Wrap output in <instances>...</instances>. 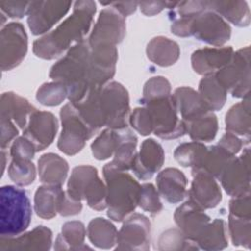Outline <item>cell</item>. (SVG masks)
<instances>
[{"label": "cell", "instance_id": "1", "mask_svg": "<svg viewBox=\"0 0 251 251\" xmlns=\"http://www.w3.org/2000/svg\"><path fill=\"white\" fill-rule=\"evenodd\" d=\"M49 76L66 86L68 98L75 104L91 90L108 83L114 75L95 65L88 41L83 39L72 46L66 56L53 65Z\"/></svg>", "mask_w": 251, "mask_h": 251}, {"label": "cell", "instance_id": "2", "mask_svg": "<svg viewBox=\"0 0 251 251\" xmlns=\"http://www.w3.org/2000/svg\"><path fill=\"white\" fill-rule=\"evenodd\" d=\"M128 102L126 89L121 83L111 81L91 90L74 106L84 122L96 131L105 126L113 129L126 127Z\"/></svg>", "mask_w": 251, "mask_h": 251}, {"label": "cell", "instance_id": "3", "mask_svg": "<svg viewBox=\"0 0 251 251\" xmlns=\"http://www.w3.org/2000/svg\"><path fill=\"white\" fill-rule=\"evenodd\" d=\"M96 5L93 1H77L73 14L54 30L33 42V53L42 59L51 60L61 55L73 42L83 40L88 32Z\"/></svg>", "mask_w": 251, "mask_h": 251}, {"label": "cell", "instance_id": "4", "mask_svg": "<svg viewBox=\"0 0 251 251\" xmlns=\"http://www.w3.org/2000/svg\"><path fill=\"white\" fill-rule=\"evenodd\" d=\"M103 175L107 187V215L121 222L138 205L141 185L126 171L119 169L112 162L104 166Z\"/></svg>", "mask_w": 251, "mask_h": 251}, {"label": "cell", "instance_id": "5", "mask_svg": "<svg viewBox=\"0 0 251 251\" xmlns=\"http://www.w3.org/2000/svg\"><path fill=\"white\" fill-rule=\"evenodd\" d=\"M30 201L25 189L5 185L0 188V235L18 236L29 226Z\"/></svg>", "mask_w": 251, "mask_h": 251}, {"label": "cell", "instance_id": "6", "mask_svg": "<svg viewBox=\"0 0 251 251\" xmlns=\"http://www.w3.org/2000/svg\"><path fill=\"white\" fill-rule=\"evenodd\" d=\"M67 193L75 200L85 199L92 209L103 210L107 207V187L94 167H75L69 178Z\"/></svg>", "mask_w": 251, "mask_h": 251}, {"label": "cell", "instance_id": "7", "mask_svg": "<svg viewBox=\"0 0 251 251\" xmlns=\"http://www.w3.org/2000/svg\"><path fill=\"white\" fill-rule=\"evenodd\" d=\"M143 104L150 118L152 132L160 138H177L186 132L183 121L177 116V108L173 95L143 101Z\"/></svg>", "mask_w": 251, "mask_h": 251}, {"label": "cell", "instance_id": "8", "mask_svg": "<svg viewBox=\"0 0 251 251\" xmlns=\"http://www.w3.org/2000/svg\"><path fill=\"white\" fill-rule=\"evenodd\" d=\"M60 116L63 129L58 140V148L67 155H75L83 148L85 141L95 131L84 122L71 102L61 109Z\"/></svg>", "mask_w": 251, "mask_h": 251}, {"label": "cell", "instance_id": "9", "mask_svg": "<svg viewBox=\"0 0 251 251\" xmlns=\"http://www.w3.org/2000/svg\"><path fill=\"white\" fill-rule=\"evenodd\" d=\"M217 80L234 97L249 95V48L232 54L230 61L215 75Z\"/></svg>", "mask_w": 251, "mask_h": 251}, {"label": "cell", "instance_id": "10", "mask_svg": "<svg viewBox=\"0 0 251 251\" xmlns=\"http://www.w3.org/2000/svg\"><path fill=\"white\" fill-rule=\"evenodd\" d=\"M27 51V35L21 23L12 22L1 29L0 65L2 71H10L21 64Z\"/></svg>", "mask_w": 251, "mask_h": 251}, {"label": "cell", "instance_id": "11", "mask_svg": "<svg viewBox=\"0 0 251 251\" xmlns=\"http://www.w3.org/2000/svg\"><path fill=\"white\" fill-rule=\"evenodd\" d=\"M125 34V17L113 7L106 8L100 12L87 41L90 47L116 46L123 40Z\"/></svg>", "mask_w": 251, "mask_h": 251}, {"label": "cell", "instance_id": "12", "mask_svg": "<svg viewBox=\"0 0 251 251\" xmlns=\"http://www.w3.org/2000/svg\"><path fill=\"white\" fill-rule=\"evenodd\" d=\"M69 1H31L27 13L28 27L33 34L48 31L70 10Z\"/></svg>", "mask_w": 251, "mask_h": 251}, {"label": "cell", "instance_id": "13", "mask_svg": "<svg viewBox=\"0 0 251 251\" xmlns=\"http://www.w3.org/2000/svg\"><path fill=\"white\" fill-rule=\"evenodd\" d=\"M189 34L201 41L220 46L228 40L230 27L221 16L208 9L193 18Z\"/></svg>", "mask_w": 251, "mask_h": 251}, {"label": "cell", "instance_id": "14", "mask_svg": "<svg viewBox=\"0 0 251 251\" xmlns=\"http://www.w3.org/2000/svg\"><path fill=\"white\" fill-rule=\"evenodd\" d=\"M150 227L147 217L137 213L132 214L118 232L116 249L148 250L150 248Z\"/></svg>", "mask_w": 251, "mask_h": 251}, {"label": "cell", "instance_id": "15", "mask_svg": "<svg viewBox=\"0 0 251 251\" xmlns=\"http://www.w3.org/2000/svg\"><path fill=\"white\" fill-rule=\"evenodd\" d=\"M57 129L58 122L52 113L35 110L29 116L23 133L33 144L36 151H41L52 143Z\"/></svg>", "mask_w": 251, "mask_h": 251}, {"label": "cell", "instance_id": "16", "mask_svg": "<svg viewBox=\"0 0 251 251\" xmlns=\"http://www.w3.org/2000/svg\"><path fill=\"white\" fill-rule=\"evenodd\" d=\"M219 179L226 192L233 197L249 194V150L239 158H233L223 171Z\"/></svg>", "mask_w": 251, "mask_h": 251}, {"label": "cell", "instance_id": "17", "mask_svg": "<svg viewBox=\"0 0 251 251\" xmlns=\"http://www.w3.org/2000/svg\"><path fill=\"white\" fill-rule=\"evenodd\" d=\"M175 221L184 236L196 243L209 225L210 218L202 208L188 200L176 210Z\"/></svg>", "mask_w": 251, "mask_h": 251}, {"label": "cell", "instance_id": "18", "mask_svg": "<svg viewBox=\"0 0 251 251\" xmlns=\"http://www.w3.org/2000/svg\"><path fill=\"white\" fill-rule=\"evenodd\" d=\"M192 176L193 181L188 191L189 200L203 210L216 207L222 200V193L215 178L200 170L192 171Z\"/></svg>", "mask_w": 251, "mask_h": 251}, {"label": "cell", "instance_id": "19", "mask_svg": "<svg viewBox=\"0 0 251 251\" xmlns=\"http://www.w3.org/2000/svg\"><path fill=\"white\" fill-rule=\"evenodd\" d=\"M164 160L165 154L162 146L154 139L149 138L142 142L130 170L138 178L146 180L160 170Z\"/></svg>", "mask_w": 251, "mask_h": 251}, {"label": "cell", "instance_id": "20", "mask_svg": "<svg viewBox=\"0 0 251 251\" xmlns=\"http://www.w3.org/2000/svg\"><path fill=\"white\" fill-rule=\"evenodd\" d=\"M52 243V231L44 226H38L31 231L20 236L0 237V251L48 250Z\"/></svg>", "mask_w": 251, "mask_h": 251}, {"label": "cell", "instance_id": "21", "mask_svg": "<svg viewBox=\"0 0 251 251\" xmlns=\"http://www.w3.org/2000/svg\"><path fill=\"white\" fill-rule=\"evenodd\" d=\"M232 54L233 50L230 46L196 50L191 56L192 68L200 75H212L230 61Z\"/></svg>", "mask_w": 251, "mask_h": 251}, {"label": "cell", "instance_id": "22", "mask_svg": "<svg viewBox=\"0 0 251 251\" xmlns=\"http://www.w3.org/2000/svg\"><path fill=\"white\" fill-rule=\"evenodd\" d=\"M156 182L159 193L169 203H178L186 194V177L176 168L163 170L158 175Z\"/></svg>", "mask_w": 251, "mask_h": 251}, {"label": "cell", "instance_id": "23", "mask_svg": "<svg viewBox=\"0 0 251 251\" xmlns=\"http://www.w3.org/2000/svg\"><path fill=\"white\" fill-rule=\"evenodd\" d=\"M36 109L28 101L14 92H5L1 95L0 117L13 121L19 127L25 128L29 116Z\"/></svg>", "mask_w": 251, "mask_h": 251}, {"label": "cell", "instance_id": "24", "mask_svg": "<svg viewBox=\"0 0 251 251\" xmlns=\"http://www.w3.org/2000/svg\"><path fill=\"white\" fill-rule=\"evenodd\" d=\"M173 96L183 122L193 120L210 112L200 94L193 88L186 86L178 87L176 89Z\"/></svg>", "mask_w": 251, "mask_h": 251}, {"label": "cell", "instance_id": "25", "mask_svg": "<svg viewBox=\"0 0 251 251\" xmlns=\"http://www.w3.org/2000/svg\"><path fill=\"white\" fill-rule=\"evenodd\" d=\"M65 191L61 185L46 184L39 186L34 195V209L40 218L51 219L59 213Z\"/></svg>", "mask_w": 251, "mask_h": 251}, {"label": "cell", "instance_id": "26", "mask_svg": "<svg viewBox=\"0 0 251 251\" xmlns=\"http://www.w3.org/2000/svg\"><path fill=\"white\" fill-rule=\"evenodd\" d=\"M69 166L65 159L54 153H46L38 160V174L42 182L62 185L68 175Z\"/></svg>", "mask_w": 251, "mask_h": 251}, {"label": "cell", "instance_id": "27", "mask_svg": "<svg viewBox=\"0 0 251 251\" xmlns=\"http://www.w3.org/2000/svg\"><path fill=\"white\" fill-rule=\"evenodd\" d=\"M146 53L153 63L162 67H168L175 64L178 59L179 47L174 40L158 36L148 43Z\"/></svg>", "mask_w": 251, "mask_h": 251}, {"label": "cell", "instance_id": "28", "mask_svg": "<svg viewBox=\"0 0 251 251\" xmlns=\"http://www.w3.org/2000/svg\"><path fill=\"white\" fill-rule=\"evenodd\" d=\"M118 142L114 152V160L112 163L119 169L127 171L131 168L133 160L136 156L137 138L134 133L127 127L117 129Z\"/></svg>", "mask_w": 251, "mask_h": 251}, {"label": "cell", "instance_id": "29", "mask_svg": "<svg viewBox=\"0 0 251 251\" xmlns=\"http://www.w3.org/2000/svg\"><path fill=\"white\" fill-rule=\"evenodd\" d=\"M208 9L232 24L243 26L249 24V9L242 1H207Z\"/></svg>", "mask_w": 251, "mask_h": 251}, {"label": "cell", "instance_id": "30", "mask_svg": "<svg viewBox=\"0 0 251 251\" xmlns=\"http://www.w3.org/2000/svg\"><path fill=\"white\" fill-rule=\"evenodd\" d=\"M233 158L234 155L217 144L209 149L207 148L201 163L198 167L193 168L192 171L200 170L209 174L213 177L219 178L225 168Z\"/></svg>", "mask_w": 251, "mask_h": 251}, {"label": "cell", "instance_id": "31", "mask_svg": "<svg viewBox=\"0 0 251 251\" xmlns=\"http://www.w3.org/2000/svg\"><path fill=\"white\" fill-rule=\"evenodd\" d=\"M185 131L194 141H211L218 131L217 117L210 111L193 120L183 122Z\"/></svg>", "mask_w": 251, "mask_h": 251}, {"label": "cell", "instance_id": "32", "mask_svg": "<svg viewBox=\"0 0 251 251\" xmlns=\"http://www.w3.org/2000/svg\"><path fill=\"white\" fill-rule=\"evenodd\" d=\"M87 234L90 241L99 248L108 249L117 243L118 232L115 226L103 218H95L89 223Z\"/></svg>", "mask_w": 251, "mask_h": 251}, {"label": "cell", "instance_id": "33", "mask_svg": "<svg viewBox=\"0 0 251 251\" xmlns=\"http://www.w3.org/2000/svg\"><path fill=\"white\" fill-rule=\"evenodd\" d=\"M198 93L210 111L220 110L226 102V90L215 75H207L201 79Z\"/></svg>", "mask_w": 251, "mask_h": 251}, {"label": "cell", "instance_id": "34", "mask_svg": "<svg viewBox=\"0 0 251 251\" xmlns=\"http://www.w3.org/2000/svg\"><path fill=\"white\" fill-rule=\"evenodd\" d=\"M86 231L84 225L77 221L67 222L62 226V234L56 239L55 249H84L83 245Z\"/></svg>", "mask_w": 251, "mask_h": 251}, {"label": "cell", "instance_id": "35", "mask_svg": "<svg viewBox=\"0 0 251 251\" xmlns=\"http://www.w3.org/2000/svg\"><path fill=\"white\" fill-rule=\"evenodd\" d=\"M196 243L205 250H219L227 245L226 224L222 219H216L204 229Z\"/></svg>", "mask_w": 251, "mask_h": 251}, {"label": "cell", "instance_id": "36", "mask_svg": "<svg viewBox=\"0 0 251 251\" xmlns=\"http://www.w3.org/2000/svg\"><path fill=\"white\" fill-rule=\"evenodd\" d=\"M226 130L249 136V99L231 107L226 116Z\"/></svg>", "mask_w": 251, "mask_h": 251}, {"label": "cell", "instance_id": "37", "mask_svg": "<svg viewBox=\"0 0 251 251\" xmlns=\"http://www.w3.org/2000/svg\"><path fill=\"white\" fill-rule=\"evenodd\" d=\"M207 150V147L199 142L193 141L189 143H182L175 150L176 160L183 167L196 168L202 161V158Z\"/></svg>", "mask_w": 251, "mask_h": 251}, {"label": "cell", "instance_id": "38", "mask_svg": "<svg viewBox=\"0 0 251 251\" xmlns=\"http://www.w3.org/2000/svg\"><path fill=\"white\" fill-rule=\"evenodd\" d=\"M117 129L107 128L103 130L91 144L93 156L97 160H105L111 157L117 147Z\"/></svg>", "mask_w": 251, "mask_h": 251}, {"label": "cell", "instance_id": "39", "mask_svg": "<svg viewBox=\"0 0 251 251\" xmlns=\"http://www.w3.org/2000/svg\"><path fill=\"white\" fill-rule=\"evenodd\" d=\"M8 175L17 185L25 186L33 182L36 172L31 160H12Z\"/></svg>", "mask_w": 251, "mask_h": 251}, {"label": "cell", "instance_id": "40", "mask_svg": "<svg viewBox=\"0 0 251 251\" xmlns=\"http://www.w3.org/2000/svg\"><path fill=\"white\" fill-rule=\"evenodd\" d=\"M68 97L66 86L58 81L42 84L37 92L36 99L45 106H56L61 104Z\"/></svg>", "mask_w": 251, "mask_h": 251}, {"label": "cell", "instance_id": "41", "mask_svg": "<svg viewBox=\"0 0 251 251\" xmlns=\"http://www.w3.org/2000/svg\"><path fill=\"white\" fill-rule=\"evenodd\" d=\"M160 250H181L197 249L196 243L184 236L178 229H169L162 233L159 238Z\"/></svg>", "mask_w": 251, "mask_h": 251}, {"label": "cell", "instance_id": "42", "mask_svg": "<svg viewBox=\"0 0 251 251\" xmlns=\"http://www.w3.org/2000/svg\"><path fill=\"white\" fill-rule=\"evenodd\" d=\"M250 218L236 217L229 214V232L234 245L249 244L250 242Z\"/></svg>", "mask_w": 251, "mask_h": 251}, {"label": "cell", "instance_id": "43", "mask_svg": "<svg viewBox=\"0 0 251 251\" xmlns=\"http://www.w3.org/2000/svg\"><path fill=\"white\" fill-rule=\"evenodd\" d=\"M138 205L144 211L149 212L152 216L161 212L163 206L159 198V193L153 184L144 183L141 185Z\"/></svg>", "mask_w": 251, "mask_h": 251}, {"label": "cell", "instance_id": "44", "mask_svg": "<svg viewBox=\"0 0 251 251\" xmlns=\"http://www.w3.org/2000/svg\"><path fill=\"white\" fill-rule=\"evenodd\" d=\"M171 84L166 77L155 76L150 78L144 85L143 101H148L170 95Z\"/></svg>", "mask_w": 251, "mask_h": 251}, {"label": "cell", "instance_id": "45", "mask_svg": "<svg viewBox=\"0 0 251 251\" xmlns=\"http://www.w3.org/2000/svg\"><path fill=\"white\" fill-rule=\"evenodd\" d=\"M35 152L33 144L25 136L15 139L10 149L12 160H31Z\"/></svg>", "mask_w": 251, "mask_h": 251}, {"label": "cell", "instance_id": "46", "mask_svg": "<svg viewBox=\"0 0 251 251\" xmlns=\"http://www.w3.org/2000/svg\"><path fill=\"white\" fill-rule=\"evenodd\" d=\"M131 126L142 135H148L152 132L150 118L145 107L136 108L129 117Z\"/></svg>", "mask_w": 251, "mask_h": 251}, {"label": "cell", "instance_id": "47", "mask_svg": "<svg viewBox=\"0 0 251 251\" xmlns=\"http://www.w3.org/2000/svg\"><path fill=\"white\" fill-rule=\"evenodd\" d=\"M29 5L28 1H0L1 12L11 18L24 17L28 13Z\"/></svg>", "mask_w": 251, "mask_h": 251}, {"label": "cell", "instance_id": "48", "mask_svg": "<svg viewBox=\"0 0 251 251\" xmlns=\"http://www.w3.org/2000/svg\"><path fill=\"white\" fill-rule=\"evenodd\" d=\"M1 118V148L5 149L16 138L19 130L16 124L6 118Z\"/></svg>", "mask_w": 251, "mask_h": 251}, {"label": "cell", "instance_id": "49", "mask_svg": "<svg viewBox=\"0 0 251 251\" xmlns=\"http://www.w3.org/2000/svg\"><path fill=\"white\" fill-rule=\"evenodd\" d=\"M82 209L81 202L79 200H75L71 197L67 191L63 197L62 203L59 208V214L62 216H72L78 214Z\"/></svg>", "mask_w": 251, "mask_h": 251}, {"label": "cell", "instance_id": "50", "mask_svg": "<svg viewBox=\"0 0 251 251\" xmlns=\"http://www.w3.org/2000/svg\"><path fill=\"white\" fill-rule=\"evenodd\" d=\"M177 2H159V1H150V2H140L138 3L141 12L146 16H153L160 13L164 8H175Z\"/></svg>", "mask_w": 251, "mask_h": 251}, {"label": "cell", "instance_id": "51", "mask_svg": "<svg viewBox=\"0 0 251 251\" xmlns=\"http://www.w3.org/2000/svg\"><path fill=\"white\" fill-rule=\"evenodd\" d=\"M218 145L222 146L223 148H225L226 150H227L229 153H231L232 155H235L236 153L239 152L241 146H242V142L240 139H238L236 137V135H234L231 132H226L219 141Z\"/></svg>", "mask_w": 251, "mask_h": 251}, {"label": "cell", "instance_id": "52", "mask_svg": "<svg viewBox=\"0 0 251 251\" xmlns=\"http://www.w3.org/2000/svg\"><path fill=\"white\" fill-rule=\"evenodd\" d=\"M102 5H111L114 9H116L123 17H126L132 14L138 3L137 2H110V3H102Z\"/></svg>", "mask_w": 251, "mask_h": 251}]
</instances>
